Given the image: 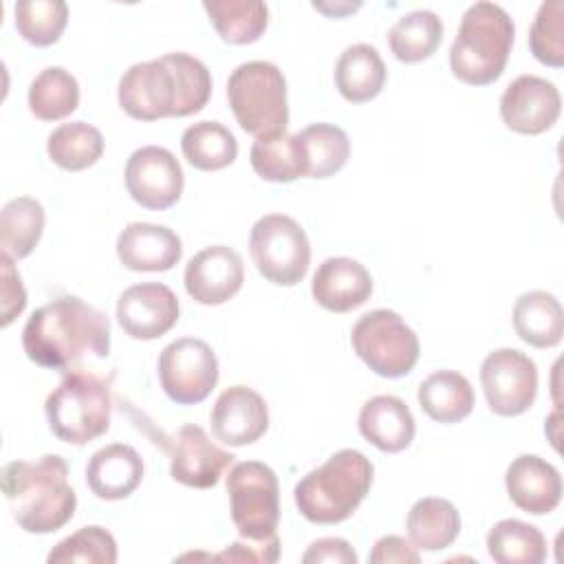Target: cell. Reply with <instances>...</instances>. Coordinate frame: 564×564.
Returning a JSON list of instances; mask_svg holds the SVG:
<instances>
[{
    "mask_svg": "<svg viewBox=\"0 0 564 564\" xmlns=\"http://www.w3.org/2000/svg\"><path fill=\"white\" fill-rule=\"evenodd\" d=\"M48 564L84 562V564H115L117 562V542L110 531L104 527L90 524L82 527L68 538L59 540L51 553Z\"/></svg>",
    "mask_w": 564,
    "mask_h": 564,
    "instance_id": "cell-38",
    "label": "cell"
},
{
    "mask_svg": "<svg viewBox=\"0 0 564 564\" xmlns=\"http://www.w3.org/2000/svg\"><path fill=\"white\" fill-rule=\"evenodd\" d=\"M178 297L161 282L128 286L117 300V322L132 339H156L178 322Z\"/></svg>",
    "mask_w": 564,
    "mask_h": 564,
    "instance_id": "cell-15",
    "label": "cell"
},
{
    "mask_svg": "<svg viewBox=\"0 0 564 564\" xmlns=\"http://www.w3.org/2000/svg\"><path fill=\"white\" fill-rule=\"evenodd\" d=\"M126 189L134 203L145 209L172 207L185 185L183 167L176 156L159 145L134 150L126 163Z\"/></svg>",
    "mask_w": 564,
    "mask_h": 564,
    "instance_id": "cell-13",
    "label": "cell"
},
{
    "mask_svg": "<svg viewBox=\"0 0 564 564\" xmlns=\"http://www.w3.org/2000/svg\"><path fill=\"white\" fill-rule=\"evenodd\" d=\"M511 502L533 516L551 513L562 500V476L544 458L522 454L511 460L505 474Z\"/></svg>",
    "mask_w": 564,
    "mask_h": 564,
    "instance_id": "cell-19",
    "label": "cell"
},
{
    "mask_svg": "<svg viewBox=\"0 0 564 564\" xmlns=\"http://www.w3.org/2000/svg\"><path fill=\"white\" fill-rule=\"evenodd\" d=\"M227 101L238 126L256 139L286 132V79L275 64L251 59L236 66L227 79Z\"/></svg>",
    "mask_w": 564,
    "mask_h": 564,
    "instance_id": "cell-6",
    "label": "cell"
},
{
    "mask_svg": "<svg viewBox=\"0 0 564 564\" xmlns=\"http://www.w3.org/2000/svg\"><path fill=\"white\" fill-rule=\"evenodd\" d=\"M2 494L13 520L26 533L62 529L77 507V496L68 485V465L57 454L7 463L2 469Z\"/></svg>",
    "mask_w": 564,
    "mask_h": 564,
    "instance_id": "cell-3",
    "label": "cell"
},
{
    "mask_svg": "<svg viewBox=\"0 0 564 564\" xmlns=\"http://www.w3.org/2000/svg\"><path fill=\"white\" fill-rule=\"evenodd\" d=\"M119 106L139 121L189 117L203 110L212 95L207 66L189 53H165L132 64L119 79Z\"/></svg>",
    "mask_w": 564,
    "mask_h": 564,
    "instance_id": "cell-2",
    "label": "cell"
},
{
    "mask_svg": "<svg viewBox=\"0 0 564 564\" xmlns=\"http://www.w3.org/2000/svg\"><path fill=\"white\" fill-rule=\"evenodd\" d=\"M513 35V20L500 4L487 0L469 4L449 48L454 77L469 86L496 82L507 66Z\"/></svg>",
    "mask_w": 564,
    "mask_h": 564,
    "instance_id": "cell-5",
    "label": "cell"
},
{
    "mask_svg": "<svg viewBox=\"0 0 564 564\" xmlns=\"http://www.w3.org/2000/svg\"><path fill=\"white\" fill-rule=\"evenodd\" d=\"M249 251L264 280L293 286L311 264V242L302 225L286 214H267L256 220L249 236Z\"/></svg>",
    "mask_w": 564,
    "mask_h": 564,
    "instance_id": "cell-10",
    "label": "cell"
},
{
    "mask_svg": "<svg viewBox=\"0 0 564 564\" xmlns=\"http://www.w3.org/2000/svg\"><path fill=\"white\" fill-rule=\"evenodd\" d=\"M372 476L370 458L359 449H339L295 485L297 511L315 524L344 522L370 491Z\"/></svg>",
    "mask_w": 564,
    "mask_h": 564,
    "instance_id": "cell-4",
    "label": "cell"
},
{
    "mask_svg": "<svg viewBox=\"0 0 564 564\" xmlns=\"http://www.w3.org/2000/svg\"><path fill=\"white\" fill-rule=\"evenodd\" d=\"M408 535L419 551L447 549L460 533L458 509L445 498H421L408 511Z\"/></svg>",
    "mask_w": 564,
    "mask_h": 564,
    "instance_id": "cell-27",
    "label": "cell"
},
{
    "mask_svg": "<svg viewBox=\"0 0 564 564\" xmlns=\"http://www.w3.org/2000/svg\"><path fill=\"white\" fill-rule=\"evenodd\" d=\"M185 291L205 306L231 300L245 282V264L236 249L212 245L194 253L185 267Z\"/></svg>",
    "mask_w": 564,
    "mask_h": 564,
    "instance_id": "cell-17",
    "label": "cell"
},
{
    "mask_svg": "<svg viewBox=\"0 0 564 564\" xmlns=\"http://www.w3.org/2000/svg\"><path fill=\"white\" fill-rule=\"evenodd\" d=\"M68 22V7L62 0H20L15 4V29L33 46L55 44Z\"/></svg>",
    "mask_w": 564,
    "mask_h": 564,
    "instance_id": "cell-37",
    "label": "cell"
},
{
    "mask_svg": "<svg viewBox=\"0 0 564 564\" xmlns=\"http://www.w3.org/2000/svg\"><path fill=\"white\" fill-rule=\"evenodd\" d=\"M209 423L220 443L242 447L256 443L267 432L269 410L256 390L247 386H231L218 394Z\"/></svg>",
    "mask_w": 564,
    "mask_h": 564,
    "instance_id": "cell-18",
    "label": "cell"
},
{
    "mask_svg": "<svg viewBox=\"0 0 564 564\" xmlns=\"http://www.w3.org/2000/svg\"><path fill=\"white\" fill-rule=\"evenodd\" d=\"M51 432L68 445H86L110 427L112 399L108 383L84 370L66 372L44 403Z\"/></svg>",
    "mask_w": 564,
    "mask_h": 564,
    "instance_id": "cell-7",
    "label": "cell"
},
{
    "mask_svg": "<svg viewBox=\"0 0 564 564\" xmlns=\"http://www.w3.org/2000/svg\"><path fill=\"white\" fill-rule=\"evenodd\" d=\"M359 432L377 449L397 454L414 441L416 423L403 399L377 394L361 405Z\"/></svg>",
    "mask_w": 564,
    "mask_h": 564,
    "instance_id": "cell-23",
    "label": "cell"
},
{
    "mask_svg": "<svg viewBox=\"0 0 564 564\" xmlns=\"http://www.w3.org/2000/svg\"><path fill=\"white\" fill-rule=\"evenodd\" d=\"M421 410L438 423H458L474 410V388L456 370H436L416 392Z\"/></svg>",
    "mask_w": 564,
    "mask_h": 564,
    "instance_id": "cell-26",
    "label": "cell"
},
{
    "mask_svg": "<svg viewBox=\"0 0 564 564\" xmlns=\"http://www.w3.org/2000/svg\"><path fill=\"white\" fill-rule=\"evenodd\" d=\"M181 150L187 163L203 172L231 165L238 156V141L229 128L218 121H198L185 128Z\"/></svg>",
    "mask_w": 564,
    "mask_h": 564,
    "instance_id": "cell-29",
    "label": "cell"
},
{
    "mask_svg": "<svg viewBox=\"0 0 564 564\" xmlns=\"http://www.w3.org/2000/svg\"><path fill=\"white\" fill-rule=\"evenodd\" d=\"M350 341L357 357L386 379L412 372L421 352L416 333L390 308H375L361 315L350 330Z\"/></svg>",
    "mask_w": 564,
    "mask_h": 564,
    "instance_id": "cell-9",
    "label": "cell"
},
{
    "mask_svg": "<svg viewBox=\"0 0 564 564\" xmlns=\"http://www.w3.org/2000/svg\"><path fill=\"white\" fill-rule=\"evenodd\" d=\"M304 564L311 562H333V564H357V553L341 538H322L315 540L302 555Z\"/></svg>",
    "mask_w": 564,
    "mask_h": 564,
    "instance_id": "cell-43",
    "label": "cell"
},
{
    "mask_svg": "<svg viewBox=\"0 0 564 564\" xmlns=\"http://www.w3.org/2000/svg\"><path fill=\"white\" fill-rule=\"evenodd\" d=\"M231 520L240 538L267 542L278 538L280 485L275 471L260 460L236 463L227 474Z\"/></svg>",
    "mask_w": 564,
    "mask_h": 564,
    "instance_id": "cell-8",
    "label": "cell"
},
{
    "mask_svg": "<svg viewBox=\"0 0 564 564\" xmlns=\"http://www.w3.org/2000/svg\"><path fill=\"white\" fill-rule=\"evenodd\" d=\"M249 161L253 172L271 183H291L304 176V156L297 132L256 139L249 152Z\"/></svg>",
    "mask_w": 564,
    "mask_h": 564,
    "instance_id": "cell-36",
    "label": "cell"
},
{
    "mask_svg": "<svg viewBox=\"0 0 564 564\" xmlns=\"http://www.w3.org/2000/svg\"><path fill=\"white\" fill-rule=\"evenodd\" d=\"M159 381L174 403H200L218 383L216 352L198 337L174 339L159 355Z\"/></svg>",
    "mask_w": 564,
    "mask_h": 564,
    "instance_id": "cell-11",
    "label": "cell"
},
{
    "mask_svg": "<svg viewBox=\"0 0 564 564\" xmlns=\"http://www.w3.org/2000/svg\"><path fill=\"white\" fill-rule=\"evenodd\" d=\"M143 480V460L126 443H110L97 449L86 465V482L101 500L128 498Z\"/></svg>",
    "mask_w": 564,
    "mask_h": 564,
    "instance_id": "cell-22",
    "label": "cell"
},
{
    "mask_svg": "<svg viewBox=\"0 0 564 564\" xmlns=\"http://www.w3.org/2000/svg\"><path fill=\"white\" fill-rule=\"evenodd\" d=\"M280 557V538L267 542H234L223 553L214 555V560L223 562H264L273 564Z\"/></svg>",
    "mask_w": 564,
    "mask_h": 564,
    "instance_id": "cell-41",
    "label": "cell"
},
{
    "mask_svg": "<svg viewBox=\"0 0 564 564\" xmlns=\"http://www.w3.org/2000/svg\"><path fill=\"white\" fill-rule=\"evenodd\" d=\"M368 560L372 564H390V562H397V564H419L421 562L416 546L405 542V538H401V535H383V538H379L375 542Z\"/></svg>",
    "mask_w": 564,
    "mask_h": 564,
    "instance_id": "cell-42",
    "label": "cell"
},
{
    "mask_svg": "<svg viewBox=\"0 0 564 564\" xmlns=\"http://www.w3.org/2000/svg\"><path fill=\"white\" fill-rule=\"evenodd\" d=\"M2 326H9L26 306V291L22 286V278L15 271L11 256L2 251Z\"/></svg>",
    "mask_w": 564,
    "mask_h": 564,
    "instance_id": "cell-40",
    "label": "cell"
},
{
    "mask_svg": "<svg viewBox=\"0 0 564 564\" xmlns=\"http://www.w3.org/2000/svg\"><path fill=\"white\" fill-rule=\"evenodd\" d=\"M203 9L229 44H251L269 24V9L260 0H205Z\"/></svg>",
    "mask_w": 564,
    "mask_h": 564,
    "instance_id": "cell-31",
    "label": "cell"
},
{
    "mask_svg": "<svg viewBox=\"0 0 564 564\" xmlns=\"http://www.w3.org/2000/svg\"><path fill=\"white\" fill-rule=\"evenodd\" d=\"M297 137L304 156V176L308 178L333 176L350 156L348 134L335 123H311Z\"/></svg>",
    "mask_w": 564,
    "mask_h": 564,
    "instance_id": "cell-30",
    "label": "cell"
},
{
    "mask_svg": "<svg viewBox=\"0 0 564 564\" xmlns=\"http://www.w3.org/2000/svg\"><path fill=\"white\" fill-rule=\"evenodd\" d=\"M231 460L234 454L218 447L203 427L192 423L181 425L170 441V474L185 487H214Z\"/></svg>",
    "mask_w": 564,
    "mask_h": 564,
    "instance_id": "cell-16",
    "label": "cell"
},
{
    "mask_svg": "<svg viewBox=\"0 0 564 564\" xmlns=\"http://www.w3.org/2000/svg\"><path fill=\"white\" fill-rule=\"evenodd\" d=\"M516 335L533 348H553L564 335L560 300L546 291H527L513 304Z\"/></svg>",
    "mask_w": 564,
    "mask_h": 564,
    "instance_id": "cell-25",
    "label": "cell"
},
{
    "mask_svg": "<svg viewBox=\"0 0 564 564\" xmlns=\"http://www.w3.org/2000/svg\"><path fill=\"white\" fill-rule=\"evenodd\" d=\"M562 97L553 82L538 75L516 77L500 97V117L518 134H542L557 121Z\"/></svg>",
    "mask_w": 564,
    "mask_h": 564,
    "instance_id": "cell-14",
    "label": "cell"
},
{
    "mask_svg": "<svg viewBox=\"0 0 564 564\" xmlns=\"http://www.w3.org/2000/svg\"><path fill=\"white\" fill-rule=\"evenodd\" d=\"M22 348L37 366L70 372L86 357H108L110 319L82 297L62 295L31 313L22 328Z\"/></svg>",
    "mask_w": 564,
    "mask_h": 564,
    "instance_id": "cell-1",
    "label": "cell"
},
{
    "mask_svg": "<svg viewBox=\"0 0 564 564\" xmlns=\"http://www.w3.org/2000/svg\"><path fill=\"white\" fill-rule=\"evenodd\" d=\"M44 207L31 196L11 198L0 212V245L11 258H26L42 238Z\"/></svg>",
    "mask_w": 564,
    "mask_h": 564,
    "instance_id": "cell-33",
    "label": "cell"
},
{
    "mask_svg": "<svg viewBox=\"0 0 564 564\" xmlns=\"http://www.w3.org/2000/svg\"><path fill=\"white\" fill-rule=\"evenodd\" d=\"M46 152L62 170L79 172L99 161L104 154V137L86 121L62 123L48 134Z\"/></svg>",
    "mask_w": 564,
    "mask_h": 564,
    "instance_id": "cell-34",
    "label": "cell"
},
{
    "mask_svg": "<svg viewBox=\"0 0 564 564\" xmlns=\"http://www.w3.org/2000/svg\"><path fill=\"white\" fill-rule=\"evenodd\" d=\"M529 48L546 66L564 64V2L546 0L540 4L529 29Z\"/></svg>",
    "mask_w": 564,
    "mask_h": 564,
    "instance_id": "cell-39",
    "label": "cell"
},
{
    "mask_svg": "<svg viewBox=\"0 0 564 564\" xmlns=\"http://www.w3.org/2000/svg\"><path fill=\"white\" fill-rule=\"evenodd\" d=\"M311 293L326 311L348 313L370 297L372 278L368 269L352 258H326L313 275Z\"/></svg>",
    "mask_w": 564,
    "mask_h": 564,
    "instance_id": "cell-20",
    "label": "cell"
},
{
    "mask_svg": "<svg viewBox=\"0 0 564 564\" xmlns=\"http://www.w3.org/2000/svg\"><path fill=\"white\" fill-rule=\"evenodd\" d=\"M480 383L494 414L518 416L535 401L538 368L529 355L516 348H498L485 357Z\"/></svg>",
    "mask_w": 564,
    "mask_h": 564,
    "instance_id": "cell-12",
    "label": "cell"
},
{
    "mask_svg": "<svg viewBox=\"0 0 564 564\" xmlns=\"http://www.w3.org/2000/svg\"><path fill=\"white\" fill-rule=\"evenodd\" d=\"M383 84L386 64L375 46L359 42L341 51L335 64V86L346 101H370L383 90Z\"/></svg>",
    "mask_w": 564,
    "mask_h": 564,
    "instance_id": "cell-24",
    "label": "cell"
},
{
    "mask_svg": "<svg viewBox=\"0 0 564 564\" xmlns=\"http://www.w3.org/2000/svg\"><path fill=\"white\" fill-rule=\"evenodd\" d=\"M443 40V22L430 9L403 13L388 31V44L399 62L416 64L432 57Z\"/></svg>",
    "mask_w": 564,
    "mask_h": 564,
    "instance_id": "cell-28",
    "label": "cell"
},
{
    "mask_svg": "<svg viewBox=\"0 0 564 564\" xmlns=\"http://www.w3.org/2000/svg\"><path fill=\"white\" fill-rule=\"evenodd\" d=\"M487 551L498 564H540L546 560V538L538 527L507 518L489 529Z\"/></svg>",
    "mask_w": 564,
    "mask_h": 564,
    "instance_id": "cell-32",
    "label": "cell"
},
{
    "mask_svg": "<svg viewBox=\"0 0 564 564\" xmlns=\"http://www.w3.org/2000/svg\"><path fill=\"white\" fill-rule=\"evenodd\" d=\"M117 256L130 271H170L183 256L176 231L154 223H130L117 238Z\"/></svg>",
    "mask_w": 564,
    "mask_h": 564,
    "instance_id": "cell-21",
    "label": "cell"
},
{
    "mask_svg": "<svg viewBox=\"0 0 564 564\" xmlns=\"http://www.w3.org/2000/svg\"><path fill=\"white\" fill-rule=\"evenodd\" d=\"M79 104V84L62 66H48L35 75L29 86V108L42 121H57L75 112Z\"/></svg>",
    "mask_w": 564,
    "mask_h": 564,
    "instance_id": "cell-35",
    "label": "cell"
}]
</instances>
